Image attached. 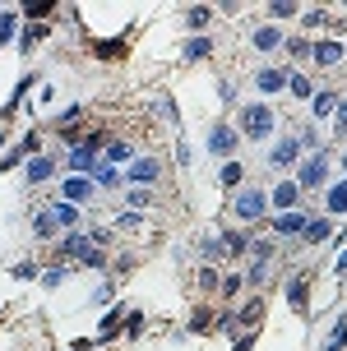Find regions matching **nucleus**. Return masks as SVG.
<instances>
[{"label":"nucleus","mask_w":347,"mask_h":351,"mask_svg":"<svg viewBox=\"0 0 347 351\" xmlns=\"http://www.w3.org/2000/svg\"><path fill=\"white\" fill-rule=\"evenodd\" d=\"M273 111H269V106L264 102H250V106H241V134L245 139H269V134H273Z\"/></svg>","instance_id":"obj_1"},{"label":"nucleus","mask_w":347,"mask_h":351,"mask_svg":"<svg viewBox=\"0 0 347 351\" xmlns=\"http://www.w3.org/2000/svg\"><path fill=\"white\" fill-rule=\"evenodd\" d=\"M236 148H241V130H232V125H223V121L208 130V153H218V158H232Z\"/></svg>","instance_id":"obj_2"},{"label":"nucleus","mask_w":347,"mask_h":351,"mask_svg":"<svg viewBox=\"0 0 347 351\" xmlns=\"http://www.w3.org/2000/svg\"><path fill=\"white\" fill-rule=\"evenodd\" d=\"M324 176H329V158L324 153H315V158H306V167H301V190H324Z\"/></svg>","instance_id":"obj_3"},{"label":"nucleus","mask_w":347,"mask_h":351,"mask_svg":"<svg viewBox=\"0 0 347 351\" xmlns=\"http://www.w3.org/2000/svg\"><path fill=\"white\" fill-rule=\"evenodd\" d=\"M69 171L74 176H93L98 171V139L88 134V143H79L74 153H69Z\"/></svg>","instance_id":"obj_4"},{"label":"nucleus","mask_w":347,"mask_h":351,"mask_svg":"<svg viewBox=\"0 0 347 351\" xmlns=\"http://www.w3.org/2000/svg\"><path fill=\"white\" fill-rule=\"evenodd\" d=\"M264 204H269V199H264L260 190H241L232 208H236V217H241V222H260V217H264Z\"/></svg>","instance_id":"obj_5"},{"label":"nucleus","mask_w":347,"mask_h":351,"mask_svg":"<svg viewBox=\"0 0 347 351\" xmlns=\"http://www.w3.org/2000/svg\"><path fill=\"white\" fill-rule=\"evenodd\" d=\"M84 199H93V180L88 176H69L65 185H60V204H74L79 208Z\"/></svg>","instance_id":"obj_6"},{"label":"nucleus","mask_w":347,"mask_h":351,"mask_svg":"<svg viewBox=\"0 0 347 351\" xmlns=\"http://www.w3.org/2000/svg\"><path fill=\"white\" fill-rule=\"evenodd\" d=\"M306 227H311V217L306 213H278V222H273V231L278 236H306Z\"/></svg>","instance_id":"obj_7"},{"label":"nucleus","mask_w":347,"mask_h":351,"mask_svg":"<svg viewBox=\"0 0 347 351\" xmlns=\"http://www.w3.org/2000/svg\"><path fill=\"white\" fill-rule=\"evenodd\" d=\"M93 241H88V236H79V231H69L65 241H60V254H69V259H88V254H93Z\"/></svg>","instance_id":"obj_8"},{"label":"nucleus","mask_w":347,"mask_h":351,"mask_svg":"<svg viewBox=\"0 0 347 351\" xmlns=\"http://www.w3.org/2000/svg\"><path fill=\"white\" fill-rule=\"evenodd\" d=\"M296 158H301V139H278V148L269 153V162H273V167H292Z\"/></svg>","instance_id":"obj_9"},{"label":"nucleus","mask_w":347,"mask_h":351,"mask_svg":"<svg viewBox=\"0 0 347 351\" xmlns=\"http://www.w3.org/2000/svg\"><path fill=\"white\" fill-rule=\"evenodd\" d=\"M157 171H162V167H157V158H135V162H130V180H135V185L157 180Z\"/></svg>","instance_id":"obj_10"},{"label":"nucleus","mask_w":347,"mask_h":351,"mask_svg":"<svg viewBox=\"0 0 347 351\" xmlns=\"http://www.w3.org/2000/svg\"><path fill=\"white\" fill-rule=\"evenodd\" d=\"M287 74L292 70H273V65H269V70L255 74V84H260V93H282V88H287Z\"/></svg>","instance_id":"obj_11"},{"label":"nucleus","mask_w":347,"mask_h":351,"mask_svg":"<svg viewBox=\"0 0 347 351\" xmlns=\"http://www.w3.org/2000/svg\"><path fill=\"white\" fill-rule=\"evenodd\" d=\"M306 241H311V245H324V241H333V217H311Z\"/></svg>","instance_id":"obj_12"},{"label":"nucleus","mask_w":347,"mask_h":351,"mask_svg":"<svg viewBox=\"0 0 347 351\" xmlns=\"http://www.w3.org/2000/svg\"><path fill=\"white\" fill-rule=\"evenodd\" d=\"M296 194H301V185H296V180H282V185L273 190V208H278V213H292Z\"/></svg>","instance_id":"obj_13"},{"label":"nucleus","mask_w":347,"mask_h":351,"mask_svg":"<svg viewBox=\"0 0 347 351\" xmlns=\"http://www.w3.org/2000/svg\"><path fill=\"white\" fill-rule=\"evenodd\" d=\"M343 60V42H315V65H338Z\"/></svg>","instance_id":"obj_14"},{"label":"nucleus","mask_w":347,"mask_h":351,"mask_svg":"<svg viewBox=\"0 0 347 351\" xmlns=\"http://www.w3.org/2000/svg\"><path fill=\"white\" fill-rule=\"evenodd\" d=\"M306 296H311V278L301 273V278H296L292 287H287V300H292V310H296V315H306Z\"/></svg>","instance_id":"obj_15"},{"label":"nucleus","mask_w":347,"mask_h":351,"mask_svg":"<svg viewBox=\"0 0 347 351\" xmlns=\"http://www.w3.org/2000/svg\"><path fill=\"white\" fill-rule=\"evenodd\" d=\"M52 171H56V158H47V153H42V158H33V162H28V185H42Z\"/></svg>","instance_id":"obj_16"},{"label":"nucleus","mask_w":347,"mask_h":351,"mask_svg":"<svg viewBox=\"0 0 347 351\" xmlns=\"http://www.w3.org/2000/svg\"><path fill=\"white\" fill-rule=\"evenodd\" d=\"M52 217H56V227H74V222H79V208L56 199V204H52Z\"/></svg>","instance_id":"obj_17"},{"label":"nucleus","mask_w":347,"mask_h":351,"mask_svg":"<svg viewBox=\"0 0 347 351\" xmlns=\"http://www.w3.org/2000/svg\"><path fill=\"white\" fill-rule=\"evenodd\" d=\"M223 250H227V254H245V250H250V236H245V231H227Z\"/></svg>","instance_id":"obj_18"},{"label":"nucleus","mask_w":347,"mask_h":351,"mask_svg":"<svg viewBox=\"0 0 347 351\" xmlns=\"http://www.w3.org/2000/svg\"><path fill=\"white\" fill-rule=\"evenodd\" d=\"M287 88H292V97H315V84L306 79V74H287Z\"/></svg>","instance_id":"obj_19"},{"label":"nucleus","mask_w":347,"mask_h":351,"mask_svg":"<svg viewBox=\"0 0 347 351\" xmlns=\"http://www.w3.org/2000/svg\"><path fill=\"white\" fill-rule=\"evenodd\" d=\"M278 42H287L278 28H260V33H255V47H260V51H278Z\"/></svg>","instance_id":"obj_20"},{"label":"nucleus","mask_w":347,"mask_h":351,"mask_svg":"<svg viewBox=\"0 0 347 351\" xmlns=\"http://www.w3.org/2000/svg\"><path fill=\"white\" fill-rule=\"evenodd\" d=\"M23 19H28V23H47V19H52V5H47V0H33V5H23Z\"/></svg>","instance_id":"obj_21"},{"label":"nucleus","mask_w":347,"mask_h":351,"mask_svg":"<svg viewBox=\"0 0 347 351\" xmlns=\"http://www.w3.org/2000/svg\"><path fill=\"white\" fill-rule=\"evenodd\" d=\"M260 319H264V300H250V305H245L241 315H236V324H245V328H255Z\"/></svg>","instance_id":"obj_22"},{"label":"nucleus","mask_w":347,"mask_h":351,"mask_svg":"<svg viewBox=\"0 0 347 351\" xmlns=\"http://www.w3.org/2000/svg\"><path fill=\"white\" fill-rule=\"evenodd\" d=\"M329 213H347V180L329 185Z\"/></svg>","instance_id":"obj_23"},{"label":"nucleus","mask_w":347,"mask_h":351,"mask_svg":"<svg viewBox=\"0 0 347 351\" xmlns=\"http://www.w3.org/2000/svg\"><path fill=\"white\" fill-rule=\"evenodd\" d=\"M343 347H347V319H338L333 333H329V342H324V351H343Z\"/></svg>","instance_id":"obj_24"},{"label":"nucleus","mask_w":347,"mask_h":351,"mask_svg":"<svg viewBox=\"0 0 347 351\" xmlns=\"http://www.w3.org/2000/svg\"><path fill=\"white\" fill-rule=\"evenodd\" d=\"M33 231L42 236V241H47V236H56V217H52V213H37V217H33Z\"/></svg>","instance_id":"obj_25"},{"label":"nucleus","mask_w":347,"mask_h":351,"mask_svg":"<svg viewBox=\"0 0 347 351\" xmlns=\"http://www.w3.org/2000/svg\"><path fill=\"white\" fill-rule=\"evenodd\" d=\"M208 51H213V47H208L204 37H190V42H186V60H204Z\"/></svg>","instance_id":"obj_26"},{"label":"nucleus","mask_w":347,"mask_h":351,"mask_svg":"<svg viewBox=\"0 0 347 351\" xmlns=\"http://www.w3.org/2000/svg\"><path fill=\"white\" fill-rule=\"evenodd\" d=\"M208 324H213V315H208V305H194V315H190V333H204Z\"/></svg>","instance_id":"obj_27"},{"label":"nucleus","mask_w":347,"mask_h":351,"mask_svg":"<svg viewBox=\"0 0 347 351\" xmlns=\"http://www.w3.org/2000/svg\"><path fill=\"white\" fill-rule=\"evenodd\" d=\"M287 51H292L296 60H306V56H315V47L306 42V37H287Z\"/></svg>","instance_id":"obj_28"},{"label":"nucleus","mask_w":347,"mask_h":351,"mask_svg":"<svg viewBox=\"0 0 347 351\" xmlns=\"http://www.w3.org/2000/svg\"><path fill=\"white\" fill-rule=\"evenodd\" d=\"M329 111H338V97L333 93H320L315 97V116H329Z\"/></svg>","instance_id":"obj_29"},{"label":"nucleus","mask_w":347,"mask_h":351,"mask_svg":"<svg viewBox=\"0 0 347 351\" xmlns=\"http://www.w3.org/2000/svg\"><path fill=\"white\" fill-rule=\"evenodd\" d=\"M107 162H130V143H107Z\"/></svg>","instance_id":"obj_30"},{"label":"nucleus","mask_w":347,"mask_h":351,"mask_svg":"<svg viewBox=\"0 0 347 351\" xmlns=\"http://www.w3.org/2000/svg\"><path fill=\"white\" fill-rule=\"evenodd\" d=\"M250 254H255V263H269V259H273V241H255Z\"/></svg>","instance_id":"obj_31"},{"label":"nucleus","mask_w":347,"mask_h":351,"mask_svg":"<svg viewBox=\"0 0 347 351\" xmlns=\"http://www.w3.org/2000/svg\"><path fill=\"white\" fill-rule=\"evenodd\" d=\"M241 162H227V167H223V185H241Z\"/></svg>","instance_id":"obj_32"},{"label":"nucleus","mask_w":347,"mask_h":351,"mask_svg":"<svg viewBox=\"0 0 347 351\" xmlns=\"http://www.w3.org/2000/svg\"><path fill=\"white\" fill-rule=\"evenodd\" d=\"M269 14H273V19H292L296 5H292V0H273V5H269Z\"/></svg>","instance_id":"obj_33"},{"label":"nucleus","mask_w":347,"mask_h":351,"mask_svg":"<svg viewBox=\"0 0 347 351\" xmlns=\"http://www.w3.org/2000/svg\"><path fill=\"white\" fill-rule=\"evenodd\" d=\"M14 28H19L14 14H0V42H10V37H14Z\"/></svg>","instance_id":"obj_34"},{"label":"nucleus","mask_w":347,"mask_h":351,"mask_svg":"<svg viewBox=\"0 0 347 351\" xmlns=\"http://www.w3.org/2000/svg\"><path fill=\"white\" fill-rule=\"evenodd\" d=\"M42 37H47V28H42V23H28V33H23L19 47H33V42H42Z\"/></svg>","instance_id":"obj_35"},{"label":"nucleus","mask_w":347,"mask_h":351,"mask_svg":"<svg viewBox=\"0 0 347 351\" xmlns=\"http://www.w3.org/2000/svg\"><path fill=\"white\" fill-rule=\"evenodd\" d=\"M199 287H204V291H213V287H218V273H213V263H204V268H199Z\"/></svg>","instance_id":"obj_36"},{"label":"nucleus","mask_w":347,"mask_h":351,"mask_svg":"<svg viewBox=\"0 0 347 351\" xmlns=\"http://www.w3.org/2000/svg\"><path fill=\"white\" fill-rule=\"evenodd\" d=\"M144 328V315H125V337H135Z\"/></svg>","instance_id":"obj_37"},{"label":"nucleus","mask_w":347,"mask_h":351,"mask_svg":"<svg viewBox=\"0 0 347 351\" xmlns=\"http://www.w3.org/2000/svg\"><path fill=\"white\" fill-rule=\"evenodd\" d=\"M186 23H190V28H204V23H208V10H190V14H186Z\"/></svg>","instance_id":"obj_38"},{"label":"nucleus","mask_w":347,"mask_h":351,"mask_svg":"<svg viewBox=\"0 0 347 351\" xmlns=\"http://www.w3.org/2000/svg\"><path fill=\"white\" fill-rule=\"evenodd\" d=\"M116 227H121V231H130V227H139V213H125V217H116Z\"/></svg>","instance_id":"obj_39"},{"label":"nucleus","mask_w":347,"mask_h":351,"mask_svg":"<svg viewBox=\"0 0 347 351\" xmlns=\"http://www.w3.org/2000/svg\"><path fill=\"white\" fill-rule=\"evenodd\" d=\"M338 134H347V102H338Z\"/></svg>","instance_id":"obj_40"},{"label":"nucleus","mask_w":347,"mask_h":351,"mask_svg":"<svg viewBox=\"0 0 347 351\" xmlns=\"http://www.w3.org/2000/svg\"><path fill=\"white\" fill-rule=\"evenodd\" d=\"M250 347H255V337H241V342H236L232 351H250Z\"/></svg>","instance_id":"obj_41"},{"label":"nucleus","mask_w":347,"mask_h":351,"mask_svg":"<svg viewBox=\"0 0 347 351\" xmlns=\"http://www.w3.org/2000/svg\"><path fill=\"white\" fill-rule=\"evenodd\" d=\"M338 273H347V250H343V254H338Z\"/></svg>","instance_id":"obj_42"},{"label":"nucleus","mask_w":347,"mask_h":351,"mask_svg":"<svg viewBox=\"0 0 347 351\" xmlns=\"http://www.w3.org/2000/svg\"><path fill=\"white\" fill-rule=\"evenodd\" d=\"M343 171H347V153H343Z\"/></svg>","instance_id":"obj_43"}]
</instances>
